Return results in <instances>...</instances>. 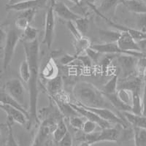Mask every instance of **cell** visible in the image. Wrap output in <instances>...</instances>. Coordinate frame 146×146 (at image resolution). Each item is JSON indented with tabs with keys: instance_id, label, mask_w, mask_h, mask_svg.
Here are the masks:
<instances>
[{
	"instance_id": "6da1fadb",
	"label": "cell",
	"mask_w": 146,
	"mask_h": 146,
	"mask_svg": "<svg viewBox=\"0 0 146 146\" xmlns=\"http://www.w3.org/2000/svg\"><path fill=\"white\" fill-rule=\"evenodd\" d=\"M25 57L30 66V78L27 83L29 88V126L39 122L38 96L40 74V44L38 39L32 42H23Z\"/></svg>"
},
{
	"instance_id": "7a4b0ae2",
	"label": "cell",
	"mask_w": 146,
	"mask_h": 146,
	"mask_svg": "<svg viewBox=\"0 0 146 146\" xmlns=\"http://www.w3.org/2000/svg\"><path fill=\"white\" fill-rule=\"evenodd\" d=\"M72 93L78 104L87 107L109 109L113 107L102 91L90 83L79 82L76 83L72 89Z\"/></svg>"
},
{
	"instance_id": "3957f363",
	"label": "cell",
	"mask_w": 146,
	"mask_h": 146,
	"mask_svg": "<svg viewBox=\"0 0 146 146\" xmlns=\"http://www.w3.org/2000/svg\"><path fill=\"white\" fill-rule=\"evenodd\" d=\"M22 32L17 29H11L7 32L5 40L1 42L2 45V70L7 71L11 64L15 48L18 42L21 40Z\"/></svg>"
},
{
	"instance_id": "277c9868",
	"label": "cell",
	"mask_w": 146,
	"mask_h": 146,
	"mask_svg": "<svg viewBox=\"0 0 146 146\" xmlns=\"http://www.w3.org/2000/svg\"><path fill=\"white\" fill-rule=\"evenodd\" d=\"M62 117L48 115L45 117L39 126L32 146H46L50 135H52L58 121Z\"/></svg>"
},
{
	"instance_id": "5b68a950",
	"label": "cell",
	"mask_w": 146,
	"mask_h": 146,
	"mask_svg": "<svg viewBox=\"0 0 146 146\" xmlns=\"http://www.w3.org/2000/svg\"><path fill=\"white\" fill-rule=\"evenodd\" d=\"M53 2L54 0H50V5L45 14L43 39L42 42L48 50H50L51 48L56 28V14L53 10Z\"/></svg>"
},
{
	"instance_id": "8992f818",
	"label": "cell",
	"mask_w": 146,
	"mask_h": 146,
	"mask_svg": "<svg viewBox=\"0 0 146 146\" xmlns=\"http://www.w3.org/2000/svg\"><path fill=\"white\" fill-rule=\"evenodd\" d=\"M3 90L21 105H24L26 99V89L21 79H10L5 83Z\"/></svg>"
},
{
	"instance_id": "52a82bcc",
	"label": "cell",
	"mask_w": 146,
	"mask_h": 146,
	"mask_svg": "<svg viewBox=\"0 0 146 146\" xmlns=\"http://www.w3.org/2000/svg\"><path fill=\"white\" fill-rule=\"evenodd\" d=\"M91 48L100 52L102 54L106 55H129L132 56L140 57L145 56L144 53L137 51H126L122 50L117 42H103V43L94 44L91 45Z\"/></svg>"
},
{
	"instance_id": "ba28073f",
	"label": "cell",
	"mask_w": 146,
	"mask_h": 146,
	"mask_svg": "<svg viewBox=\"0 0 146 146\" xmlns=\"http://www.w3.org/2000/svg\"><path fill=\"white\" fill-rule=\"evenodd\" d=\"M137 59V57L129 55H119L117 57V64L119 66L123 79L136 75V64Z\"/></svg>"
},
{
	"instance_id": "9c48e42d",
	"label": "cell",
	"mask_w": 146,
	"mask_h": 146,
	"mask_svg": "<svg viewBox=\"0 0 146 146\" xmlns=\"http://www.w3.org/2000/svg\"><path fill=\"white\" fill-rule=\"evenodd\" d=\"M70 105L78 112V113L80 115H81L82 117L85 118L86 119L90 120V121L95 122L96 124L98 125V126L101 128L102 129L111 127V123H109L108 121L101 118L99 115H97L96 113H94V112L91 111L89 110L80 106V105L76 104V103L70 102Z\"/></svg>"
},
{
	"instance_id": "30bf717a",
	"label": "cell",
	"mask_w": 146,
	"mask_h": 146,
	"mask_svg": "<svg viewBox=\"0 0 146 146\" xmlns=\"http://www.w3.org/2000/svg\"><path fill=\"white\" fill-rule=\"evenodd\" d=\"M0 106L1 109L7 114V121L11 122L12 123H16L21 126L29 125V118L24 113L6 104L1 103Z\"/></svg>"
},
{
	"instance_id": "8fae6325",
	"label": "cell",
	"mask_w": 146,
	"mask_h": 146,
	"mask_svg": "<svg viewBox=\"0 0 146 146\" xmlns=\"http://www.w3.org/2000/svg\"><path fill=\"white\" fill-rule=\"evenodd\" d=\"M53 10L56 15L59 18H62L66 21H75L78 18H80L81 15H78L76 13L67 7L64 3L59 1H55L53 2Z\"/></svg>"
},
{
	"instance_id": "7c38bea8",
	"label": "cell",
	"mask_w": 146,
	"mask_h": 146,
	"mask_svg": "<svg viewBox=\"0 0 146 146\" xmlns=\"http://www.w3.org/2000/svg\"><path fill=\"white\" fill-rule=\"evenodd\" d=\"M116 42L122 50L126 51L141 52L137 42L126 31H121V35Z\"/></svg>"
},
{
	"instance_id": "4fadbf2b",
	"label": "cell",
	"mask_w": 146,
	"mask_h": 146,
	"mask_svg": "<svg viewBox=\"0 0 146 146\" xmlns=\"http://www.w3.org/2000/svg\"><path fill=\"white\" fill-rule=\"evenodd\" d=\"M36 10L37 9H32L21 12V13L15 21V28L23 32L29 26L31 25V23L36 15Z\"/></svg>"
},
{
	"instance_id": "5bb4252c",
	"label": "cell",
	"mask_w": 146,
	"mask_h": 146,
	"mask_svg": "<svg viewBox=\"0 0 146 146\" xmlns=\"http://www.w3.org/2000/svg\"><path fill=\"white\" fill-rule=\"evenodd\" d=\"M48 0H29L27 2L17 3L13 5H7L6 9L7 10H13L16 12H23L26 10L38 9L39 7L43 6Z\"/></svg>"
},
{
	"instance_id": "9a60e30c",
	"label": "cell",
	"mask_w": 146,
	"mask_h": 146,
	"mask_svg": "<svg viewBox=\"0 0 146 146\" xmlns=\"http://www.w3.org/2000/svg\"><path fill=\"white\" fill-rule=\"evenodd\" d=\"M120 135H121V132L116 127H109L107 129H103L101 131H98L96 143H103V142L115 143L119 139Z\"/></svg>"
},
{
	"instance_id": "2e32d148",
	"label": "cell",
	"mask_w": 146,
	"mask_h": 146,
	"mask_svg": "<svg viewBox=\"0 0 146 146\" xmlns=\"http://www.w3.org/2000/svg\"><path fill=\"white\" fill-rule=\"evenodd\" d=\"M122 0H102L97 7L99 11V15L101 18L106 19L108 17L105 16V14H115L116 7L119 4H121Z\"/></svg>"
},
{
	"instance_id": "e0dca14e",
	"label": "cell",
	"mask_w": 146,
	"mask_h": 146,
	"mask_svg": "<svg viewBox=\"0 0 146 146\" xmlns=\"http://www.w3.org/2000/svg\"><path fill=\"white\" fill-rule=\"evenodd\" d=\"M121 4L130 13L137 15L146 14V4L143 0H122Z\"/></svg>"
},
{
	"instance_id": "ac0fdd59",
	"label": "cell",
	"mask_w": 146,
	"mask_h": 146,
	"mask_svg": "<svg viewBox=\"0 0 146 146\" xmlns=\"http://www.w3.org/2000/svg\"><path fill=\"white\" fill-rule=\"evenodd\" d=\"M41 75L46 80H52L58 76V67L54 58L51 56L48 59L42 70Z\"/></svg>"
},
{
	"instance_id": "d6986e66",
	"label": "cell",
	"mask_w": 146,
	"mask_h": 146,
	"mask_svg": "<svg viewBox=\"0 0 146 146\" xmlns=\"http://www.w3.org/2000/svg\"><path fill=\"white\" fill-rule=\"evenodd\" d=\"M123 118L133 127L146 129V116L143 115L135 114L131 112H123Z\"/></svg>"
},
{
	"instance_id": "ffe728a7",
	"label": "cell",
	"mask_w": 146,
	"mask_h": 146,
	"mask_svg": "<svg viewBox=\"0 0 146 146\" xmlns=\"http://www.w3.org/2000/svg\"><path fill=\"white\" fill-rule=\"evenodd\" d=\"M63 79L59 75L54 79L47 80L46 85H45L46 91H48L50 96H56L60 93H62L63 91Z\"/></svg>"
},
{
	"instance_id": "44dd1931",
	"label": "cell",
	"mask_w": 146,
	"mask_h": 146,
	"mask_svg": "<svg viewBox=\"0 0 146 146\" xmlns=\"http://www.w3.org/2000/svg\"><path fill=\"white\" fill-rule=\"evenodd\" d=\"M1 103L10 105V106H12L13 108H16V109L22 111L23 113H24L27 115V117L29 118V121L30 116L29 110H27L24 108V106H23V105H21V103L18 102L17 100H15V99L13 98L12 96H10V95L7 94L4 90H2V92H1Z\"/></svg>"
},
{
	"instance_id": "7402d4cb",
	"label": "cell",
	"mask_w": 146,
	"mask_h": 146,
	"mask_svg": "<svg viewBox=\"0 0 146 146\" xmlns=\"http://www.w3.org/2000/svg\"><path fill=\"white\" fill-rule=\"evenodd\" d=\"M68 132V128L63 120V118H61L58 121L56 126L53 130V134H52V138H53V142L58 144L67 135Z\"/></svg>"
},
{
	"instance_id": "603a6c76",
	"label": "cell",
	"mask_w": 146,
	"mask_h": 146,
	"mask_svg": "<svg viewBox=\"0 0 146 146\" xmlns=\"http://www.w3.org/2000/svg\"><path fill=\"white\" fill-rule=\"evenodd\" d=\"M51 99L54 102L55 104L56 105V107L58 108V111L60 112L61 115H63L67 117L68 118L72 116L78 115V112L70 105V103H66L64 102L59 101V100L56 99L55 97H53V96H51Z\"/></svg>"
},
{
	"instance_id": "cb8c5ba5",
	"label": "cell",
	"mask_w": 146,
	"mask_h": 146,
	"mask_svg": "<svg viewBox=\"0 0 146 146\" xmlns=\"http://www.w3.org/2000/svg\"><path fill=\"white\" fill-rule=\"evenodd\" d=\"M92 44L88 37L86 36H83L81 38L78 40H75V42H73V46L75 50V55L78 56L82 55V53H85L88 48H91Z\"/></svg>"
},
{
	"instance_id": "d4e9b609",
	"label": "cell",
	"mask_w": 146,
	"mask_h": 146,
	"mask_svg": "<svg viewBox=\"0 0 146 146\" xmlns=\"http://www.w3.org/2000/svg\"><path fill=\"white\" fill-rule=\"evenodd\" d=\"M118 90V76L115 75L103 86L102 91L105 95H112L117 93Z\"/></svg>"
},
{
	"instance_id": "484cf974",
	"label": "cell",
	"mask_w": 146,
	"mask_h": 146,
	"mask_svg": "<svg viewBox=\"0 0 146 146\" xmlns=\"http://www.w3.org/2000/svg\"><path fill=\"white\" fill-rule=\"evenodd\" d=\"M105 96L108 99L110 102L111 103V105H113V108L117 109L118 110H119V111H121L122 113L126 111H131V107L129 106V105H126L125 103H123V102L121 101V100L118 98L117 93L115 94L108 95V96Z\"/></svg>"
},
{
	"instance_id": "4316f807",
	"label": "cell",
	"mask_w": 146,
	"mask_h": 146,
	"mask_svg": "<svg viewBox=\"0 0 146 146\" xmlns=\"http://www.w3.org/2000/svg\"><path fill=\"white\" fill-rule=\"evenodd\" d=\"M133 93V101L131 104V113L143 115V98L141 91H137Z\"/></svg>"
},
{
	"instance_id": "83f0119b",
	"label": "cell",
	"mask_w": 146,
	"mask_h": 146,
	"mask_svg": "<svg viewBox=\"0 0 146 146\" xmlns=\"http://www.w3.org/2000/svg\"><path fill=\"white\" fill-rule=\"evenodd\" d=\"M39 31L35 27L30 25L23 30L21 34V40L22 42H32L37 40Z\"/></svg>"
},
{
	"instance_id": "f1b7e54d",
	"label": "cell",
	"mask_w": 146,
	"mask_h": 146,
	"mask_svg": "<svg viewBox=\"0 0 146 146\" xmlns=\"http://www.w3.org/2000/svg\"><path fill=\"white\" fill-rule=\"evenodd\" d=\"M135 146H146V129L133 127Z\"/></svg>"
},
{
	"instance_id": "f546056e",
	"label": "cell",
	"mask_w": 146,
	"mask_h": 146,
	"mask_svg": "<svg viewBox=\"0 0 146 146\" xmlns=\"http://www.w3.org/2000/svg\"><path fill=\"white\" fill-rule=\"evenodd\" d=\"M19 75L22 81L27 83L30 78V66L28 60L24 58L19 66Z\"/></svg>"
},
{
	"instance_id": "4dcf8cb0",
	"label": "cell",
	"mask_w": 146,
	"mask_h": 146,
	"mask_svg": "<svg viewBox=\"0 0 146 146\" xmlns=\"http://www.w3.org/2000/svg\"><path fill=\"white\" fill-rule=\"evenodd\" d=\"M121 35V31H101L100 36L104 42H116Z\"/></svg>"
},
{
	"instance_id": "1f68e13d",
	"label": "cell",
	"mask_w": 146,
	"mask_h": 146,
	"mask_svg": "<svg viewBox=\"0 0 146 146\" xmlns=\"http://www.w3.org/2000/svg\"><path fill=\"white\" fill-rule=\"evenodd\" d=\"M117 95H118V98L123 103L131 107L133 101L132 91L129 89H126V88H119L117 91Z\"/></svg>"
},
{
	"instance_id": "d6a6232c",
	"label": "cell",
	"mask_w": 146,
	"mask_h": 146,
	"mask_svg": "<svg viewBox=\"0 0 146 146\" xmlns=\"http://www.w3.org/2000/svg\"><path fill=\"white\" fill-rule=\"evenodd\" d=\"M76 25L77 28L80 31L82 36H86V33L88 31V27H89V19L87 17L81 16L78 20L74 21Z\"/></svg>"
},
{
	"instance_id": "836d02e7",
	"label": "cell",
	"mask_w": 146,
	"mask_h": 146,
	"mask_svg": "<svg viewBox=\"0 0 146 146\" xmlns=\"http://www.w3.org/2000/svg\"><path fill=\"white\" fill-rule=\"evenodd\" d=\"M5 126H6V129H7V139H6L5 146H19L15 139V136H14L13 126H12L13 123L7 121Z\"/></svg>"
},
{
	"instance_id": "e575fe53",
	"label": "cell",
	"mask_w": 146,
	"mask_h": 146,
	"mask_svg": "<svg viewBox=\"0 0 146 146\" xmlns=\"http://www.w3.org/2000/svg\"><path fill=\"white\" fill-rule=\"evenodd\" d=\"M146 72V57L138 58L136 64V75L143 78Z\"/></svg>"
},
{
	"instance_id": "d590c367",
	"label": "cell",
	"mask_w": 146,
	"mask_h": 146,
	"mask_svg": "<svg viewBox=\"0 0 146 146\" xmlns=\"http://www.w3.org/2000/svg\"><path fill=\"white\" fill-rule=\"evenodd\" d=\"M84 121L81 117L78 116V115H75V116H72L69 118V123L70 125L75 129L77 130H82Z\"/></svg>"
},
{
	"instance_id": "8d00e7d4",
	"label": "cell",
	"mask_w": 146,
	"mask_h": 146,
	"mask_svg": "<svg viewBox=\"0 0 146 146\" xmlns=\"http://www.w3.org/2000/svg\"><path fill=\"white\" fill-rule=\"evenodd\" d=\"M97 126L98 125L96 124L95 122L86 119L84 121L81 131L85 134H91V133L94 132Z\"/></svg>"
},
{
	"instance_id": "74e56055",
	"label": "cell",
	"mask_w": 146,
	"mask_h": 146,
	"mask_svg": "<svg viewBox=\"0 0 146 146\" xmlns=\"http://www.w3.org/2000/svg\"><path fill=\"white\" fill-rule=\"evenodd\" d=\"M66 25L67 29H68L69 32L74 36L75 40H78V39L81 38L82 36H83L81 34H80V31L77 28L76 25L75 24L74 21H66Z\"/></svg>"
},
{
	"instance_id": "f35d334b",
	"label": "cell",
	"mask_w": 146,
	"mask_h": 146,
	"mask_svg": "<svg viewBox=\"0 0 146 146\" xmlns=\"http://www.w3.org/2000/svg\"><path fill=\"white\" fill-rule=\"evenodd\" d=\"M77 58H78V56L75 54L70 55L65 53V54L61 55V56L59 57V63L63 66H66L71 64L72 62H75Z\"/></svg>"
},
{
	"instance_id": "ab89813d",
	"label": "cell",
	"mask_w": 146,
	"mask_h": 146,
	"mask_svg": "<svg viewBox=\"0 0 146 146\" xmlns=\"http://www.w3.org/2000/svg\"><path fill=\"white\" fill-rule=\"evenodd\" d=\"M86 54L92 60V62H99V60H100V56L102 55V53H100V52L97 51L96 50L94 49L91 47V48H88L86 50Z\"/></svg>"
},
{
	"instance_id": "60d3db41",
	"label": "cell",
	"mask_w": 146,
	"mask_h": 146,
	"mask_svg": "<svg viewBox=\"0 0 146 146\" xmlns=\"http://www.w3.org/2000/svg\"><path fill=\"white\" fill-rule=\"evenodd\" d=\"M77 60H79L86 68H91L92 66V62H93L86 54L78 56Z\"/></svg>"
},
{
	"instance_id": "b9f144b4",
	"label": "cell",
	"mask_w": 146,
	"mask_h": 146,
	"mask_svg": "<svg viewBox=\"0 0 146 146\" xmlns=\"http://www.w3.org/2000/svg\"><path fill=\"white\" fill-rule=\"evenodd\" d=\"M137 29L146 32V14L139 15L137 18Z\"/></svg>"
},
{
	"instance_id": "7bdbcfd3",
	"label": "cell",
	"mask_w": 146,
	"mask_h": 146,
	"mask_svg": "<svg viewBox=\"0 0 146 146\" xmlns=\"http://www.w3.org/2000/svg\"><path fill=\"white\" fill-rule=\"evenodd\" d=\"M143 115L146 116V72L143 78Z\"/></svg>"
},
{
	"instance_id": "ee69618b",
	"label": "cell",
	"mask_w": 146,
	"mask_h": 146,
	"mask_svg": "<svg viewBox=\"0 0 146 146\" xmlns=\"http://www.w3.org/2000/svg\"><path fill=\"white\" fill-rule=\"evenodd\" d=\"M58 146H72L73 139L71 134L70 132L67 133V135L58 143Z\"/></svg>"
},
{
	"instance_id": "f6af8a7d",
	"label": "cell",
	"mask_w": 146,
	"mask_h": 146,
	"mask_svg": "<svg viewBox=\"0 0 146 146\" xmlns=\"http://www.w3.org/2000/svg\"><path fill=\"white\" fill-rule=\"evenodd\" d=\"M97 0H86V5L88 7L92 9L97 14L98 13V10H97V7L94 5V3Z\"/></svg>"
},
{
	"instance_id": "bcb514c9",
	"label": "cell",
	"mask_w": 146,
	"mask_h": 146,
	"mask_svg": "<svg viewBox=\"0 0 146 146\" xmlns=\"http://www.w3.org/2000/svg\"><path fill=\"white\" fill-rule=\"evenodd\" d=\"M69 1L75 4L77 6H79V7H83V5H86L84 2H83V0H69Z\"/></svg>"
},
{
	"instance_id": "7dc6e473",
	"label": "cell",
	"mask_w": 146,
	"mask_h": 146,
	"mask_svg": "<svg viewBox=\"0 0 146 146\" xmlns=\"http://www.w3.org/2000/svg\"><path fill=\"white\" fill-rule=\"evenodd\" d=\"M27 1H29V0H9L8 3L7 5H13L17 3H21L23 2H27Z\"/></svg>"
},
{
	"instance_id": "c3c4849f",
	"label": "cell",
	"mask_w": 146,
	"mask_h": 146,
	"mask_svg": "<svg viewBox=\"0 0 146 146\" xmlns=\"http://www.w3.org/2000/svg\"><path fill=\"white\" fill-rule=\"evenodd\" d=\"M80 146H91L90 145L87 144V143H82V144L80 145Z\"/></svg>"
},
{
	"instance_id": "681fc988",
	"label": "cell",
	"mask_w": 146,
	"mask_h": 146,
	"mask_svg": "<svg viewBox=\"0 0 146 146\" xmlns=\"http://www.w3.org/2000/svg\"><path fill=\"white\" fill-rule=\"evenodd\" d=\"M143 1H144V2H145V3L146 4V0H143Z\"/></svg>"
}]
</instances>
